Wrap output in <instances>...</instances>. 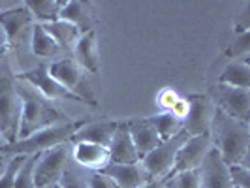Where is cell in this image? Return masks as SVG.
Instances as JSON below:
<instances>
[{
	"mask_svg": "<svg viewBox=\"0 0 250 188\" xmlns=\"http://www.w3.org/2000/svg\"><path fill=\"white\" fill-rule=\"evenodd\" d=\"M0 25L8 38V57L12 53L10 63L15 64V74H25L28 70L40 66L36 57L30 49V38H32V26L34 17L25 4L15 6L10 10L0 12Z\"/></svg>",
	"mask_w": 250,
	"mask_h": 188,
	"instance_id": "6da1fadb",
	"label": "cell"
},
{
	"mask_svg": "<svg viewBox=\"0 0 250 188\" xmlns=\"http://www.w3.org/2000/svg\"><path fill=\"white\" fill-rule=\"evenodd\" d=\"M15 88H17V94L21 98L19 139L28 138L30 134H34L42 128L68 121L66 113L55 102L47 100L40 90H36L19 75H15Z\"/></svg>",
	"mask_w": 250,
	"mask_h": 188,
	"instance_id": "7a4b0ae2",
	"label": "cell"
},
{
	"mask_svg": "<svg viewBox=\"0 0 250 188\" xmlns=\"http://www.w3.org/2000/svg\"><path fill=\"white\" fill-rule=\"evenodd\" d=\"M209 136L213 147L224 158L228 166L243 164L249 166V147H250V128L249 123L237 121L222 109H214Z\"/></svg>",
	"mask_w": 250,
	"mask_h": 188,
	"instance_id": "3957f363",
	"label": "cell"
},
{
	"mask_svg": "<svg viewBox=\"0 0 250 188\" xmlns=\"http://www.w3.org/2000/svg\"><path fill=\"white\" fill-rule=\"evenodd\" d=\"M83 123H75V121H64L57 123L47 128H42L34 134H30L28 138L17 139L13 143H4L0 147V154L12 158V156H30V154H40L45 150L59 147L62 143H70L74 138L75 130Z\"/></svg>",
	"mask_w": 250,
	"mask_h": 188,
	"instance_id": "277c9868",
	"label": "cell"
},
{
	"mask_svg": "<svg viewBox=\"0 0 250 188\" xmlns=\"http://www.w3.org/2000/svg\"><path fill=\"white\" fill-rule=\"evenodd\" d=\"M15 70L10 57L0 61V138L6 143L19 139L21 98L15 88Z\"/></svg>",
	"mask_w": 250,
	"mask_h": 188,
	"instance_id": "5b68a950",
	"label": "cell"
},
{
	"mask_svg": "<svg viewBox=\"0 0 250 188\" xmlns=\"http://www.w3.org/2000/svg\"><path fill=\"white\" fill-rule=\"evenodd\" d=\"M47 70L53 79H57L66 90H70L74 96H77L81 104H88L92 107H98V102L94 96V87L90 81V75L75 63L72 57L61 59L55 63L47 64Z\"/></svg>",
	"mask_w": 250,
	"mask_h": 188,
	"instance_id": "8992f818",
	"label": "cell"
},
{
	"mask_svg": "<svg viewBox=\"0 0 250 188\" xmlns=\"http://www.w3.org/2000/svg\"><path fill=\"white\" fill-rule=\"evenodd\" d=\"M188 139L187 132H179L173 138L164 139L160 141V145L154 150H150L147 156H143L139 162L143 166V169L147 171L149 179L152 181H166L171 175L173 166H175V158L179 149L183 147V143Z\"/></svg>",
	"mask_w": 250,
	"mask_h": 188,
	"instance_id": "52a82bcc",
	"label": "cell"
},
{
	"mask_svg": "<svg viewBox=\"0 0 250 188\" xmlns=\"http://www.w3.org/2000/svg\"><path fill=\"white\" fill-rule=\"evenodd\" d=\"M70 160H72V141L53 147L45 152H40L36 158V166H34L36 188L59 183Z\"/></svg>",
	"mask_w": 250,
	"mask_h": 188,
	"instance_id": "ba28073f",
	"label": "cell"
},
{
	"mask_svg": "<svg viewBox=\"0 0 250 188\" xmlns=\"http://www.w3.org/2000/svg\"><path fill=\"white\" fill-rule=\"evenodd\" d=\"M209 98L213 100L214 107L222 109L226 115L249 123L250 117V90L249 88L239 87H228L222 83H216L211 87Z\"/></svg>",
	"mask_w": 250,
	"mask_h": 188,
	"instance_id": "9c48e42d",
	"label": "cell"
},
{
	"mask_svg": "<svg viewBox=\"0 0 250 188\" xmlns=\"http://www.w3.org/2000/svg\"><path fill=\"white\" fill-rule=\"evenodd\" d=\"M188 113L183 121V132L188 136H203L209 134L211 130V121L214 115V104L209 96L205 94H192L187 98Z\"/></svg>",
	"mask_w": 250,
	"mask_h": 188,
	"instance_id": "30bf717a",
	"label": "cell"
},
{
	"mask_svg": "<svg viewBox=\"0 0 250 188\" xmlns=\"http://www.w3.org/2000/svg\"><path fill=\"white\" fill-rule=\"evenodd\" d=\"M19 77H23L26 83H30L32 87L40 90L47 100L51 102H57L59 100H70V102H77V104H81V100L74 96L70 90H66V88L57 81V79H53L49 74V70H47V64H40L36 68H32V70H28L25 74H17Z\"/></svg>",
	"mask_w": 250,
	"mask_h": 188,
	"instance_id": "8fae6325",
	"label": "cell"
},
{
	"mask_svg": "<svg viewBox=\"0 0 250 188\" xmlns=\"http://www.w3.org/2000/svg\"><path fill=\"white\" fill-rule=\"evenodd\" d=\"M213 149V141L209 134L203 136H188V139L183 143V147L179 149L173 166V173L179 171H190V169H200L201 162L205 160L207 152Z\"/></svg>",
	"mask_w": 250,
	"mask_h": 188,
	"instance_id": "7c38bea8",
	"label": "cell"
},
{
	"mask_svg": "<svg viewBox=\"0 0 250 188\" xmlns=\"http://www.w3.org/2000/svg\"><path fill=\"white\" fill-rule=\"evenodd\" d=\"M201 188H233L229 179V166L224 162L220 152L211 149L200 166Z\"/></svg>",
	"mask_w": 250,
	"mask_h": 188,
	"instance_id": "4fadbf2b",
	"label": "cell"
},
{
	"mask_svg": "<svg viewBox=\"0 0 250 188\" xmlns=\"http://www.w3.org/2000/svg\"><path fill=\"white\" fill-rule=\"evenodd\" d=\"M30 49L40 64H51L55 61H61V59H68V53L53 40V36L40 23H34L32 26Z\"/></svg>",
	"mask_w": 250,
	"mask_h": 188,
	"instance_id": "5bb4252c",
	"label": "cell"
},
{
	"mask_svg": "<svg viewBox=\"0 0 250 188\" xmlns=\"http://www.w3.org/2000/svg\"><path fill=\"white\" fill-rule=\"evenodd\" d=\"M72 59L88 75H100V51H98V42H96L94 30H88L79 36L72 49Z\"/></svg>",
	"mask_w": 250,
	"mask_h": 188,
	"instance_id": "9a60e30c",
	"label": "cell"
},
{
	"mask_svg": "<svg viewBox=\"0 0 250 188\" xmlns=\"http://www.w3.org/2000/svg\"><path fill=\"white\" fill-rule=\"evenodd\" d=\"M72 160L87 171H102L109 164V150L104 145L79 141L72 143Z\"/></svg>",
	"mask_w": 250,
	"mask_h": 188,
	"instance_id": "2e32d148",
	"label": "cell"
},
{
	"mask_svg": "<svg viewBox=\"0 0 250 188\" xmlns=\"http://www.w3.org/2000/svg\"><path fill=\"white\" fill-rule=\"evenodd\" d=\"M104 175H107L119 188H139L150 181L147 171L143 169L141 162L136 164H107L102 169Z\"/></svg>",
	"mask_w": 250,
	"mask_h": 188,
	"instance_id": "e0dca14e",
	"label": "cell"
},
{
	"mask_svg": "<svg viewBox=\"0 0 250 188\" xmlns=\"http://www.w3.org/2000/svg\"><path fill=\"white\" fill-rule=\"evenodd\" d=\"M128 126V132H130V138L134 141V147L138 150L139 160L143 156H147L150 150H154L160 145V136L156 132L154 125L150 123L149 119H132L126 123Z\"/></svg>",
	"mask_w": 250,
	"mask_h": 188,
	"instance_id": "ac0fdd59",
	"label": "cell"
},
{
	"mask_svg": "<svg viewBox=\"0 0 250 188\" xmlns=\"http://www.w3.org/2000/svg\"><path fill=\"white\" fill-rule=\"evenodd\" d=\"M109 150V164H136L139 162L138 150L134 147V141L130 138L126 123H119L111 141L107 145Z\"/></svg>",
	"mask_w": 250,
	"mask_h": 188,
	"instance_id": "d6986e66",
	"label": "cell"
},
{
	"mask_svg": "<svg viewBox=\"0 0 250 188\" xmlns=\"http://www.w3.org/2000/svg\"><path fill=\"white\" fill-rule=\"evenodd\" d=\"M59 19L74 25L79 30V34L94 30V23H96L94 21V13L90 10V4L88 2H79V0L62 2L61 12H59Z\"/></svg>",
	"mask_w": 250,
	"mask_h": 188,
	"instance_id": "ffe728a7",
	"label": "cell"
},
{
	"mask_svg": "<svg viewBox=\"0 0 250 188\" xmlns=\"http://www.w3.org/2000/svg\"><path fill=\"white\" fill-rule=\"evenodd\" d=\"M119 123L113 121H102V123H87L81 125L75 130L72 143H79V141H87V143H96V145H104L107 147L111 141L113 134L117 130Z\"/></svg>",
	"mask_w": 250,
	"mask_h": 188,
	"instance_id": "44dd1931",
	"label": "cell"
},
{
	"mask_svg": "<svg viewBox=\"0 0 250 188\" xmlns=\"http://www.w3.org/2000/svg\"><path fill=\"white\" fill-rule=\"evenodd\" d=\"M40 25L49 32L51 36H53V40H55V42H57L68 55L72 53L75 42H77L79 36H81L79 30H77L74 25H70V23H66V21H61V19L51 21V23H40Z\"/></svg>",
	"mask_w": 250,
	"mask_h": 188,
	"instance_id": "7402d4cb",
	"label": "cell"
},
{
	"mask_svg": "<svg viewBox=\"0 0 250 188\" xmlns=\"http://www.w3.org/2000/svg\"><path fill=\"white\" fill-rule=\"evenodd\" d=\"M228 87H239V88H249L250 87V68L245 61H233L228 66H224L222 74L218 75V81Z\"/></svg>",
	"mask_w": 250,
	"mask_h": 188,
	"instance_id": "603a6c76",
	"label": "cell"
},
{
	"mask_svg": "<svg viewBox=\"0 0 250 188\" xmlns=\"http://www.w3.org/2000/svg\"><path fill=\"white\" fill-rule=\"evenodd\" d=\"M25 6L30 10L32 17L38 19V23H51L59 19V12L62 2L59 0H28Z\"/></svg>",
	"mask_w": 250,
	"mask_h": 188,
	"instance_id": "cb8c5ba5",
	"label": "cell"
},
{
	"mask_svg": "<svg viewBox=\"0 0 250 188\" xmlns=\"http://www.w3.org/2000/svg\"><path fill=\"white\" fill-rule=\"evenodd\" d=\"M149 121L154 125V128H156V132H158V136H160L162 141L164 139L173 138L175 134H179L183 130V121L177 119L175 115L169 111H162L158 113V115H152V117H149Z\"/></svg>",
	"mask_w": 250,
	"mask_h": 188,
	"instance_id": "d4e9b609",
	"label": "cell"
},
{
	"mask_svg": "<svg viewBox=\"0 0 250 188\" xmlns=\"http://www.w3.org/2000/svg\"><path fill=\"white\" fill-rule=\"evenodd\" d=\"M88 173L90 171H87L85 167H81L74 160H70L59 185H61V188H88Z\"/></svg>",
	"mask_w": 250,
	"mask_h": 188,
	"instance_id": "484cf974",
	"label": "cell"
},
{
	"mask_svg": "<svg viewBox=\"0 0 250 188\" xmlns=\"http://www.w3.org/2000/svg\"><path fill=\"white\" fill-rule=\"evenodd\" d=\"M164 183H166V188H201L200 169L173 173V175L167 177Z\"/></svg>",
	"mask_w": 250,
	"mask_h": 188,
	"instance_id": "4316f807",
	"label": "cell"
},
{
	"mask_svg": "<svg viewBox=\"0 0 250 188\" xmlns=\"http://www.w3.org/2000/svg\"><path fill=\"white\" fill-rule=\"evenodd\" d=\"M38 154H30L25 156V160L21 164L17 177H15V187L13 188H36L34 183V166H36Z\"/></svg>",
	"mask_w": 250,
	"mask_h": 188,
	"instance_id": "83f0119b",
	"label": "cell"
},
{
	"mask_svg": "<svg viewBox=\"0 0 250 188\" xmlns=\"http://www.w3.org/2000/svg\"><path fill=\"white\" fill-rule=\"evenodd\" d=\"M25 160V156H12L8 160V166L4 169V173L0 177V188H13L15 187V177L21 167V164Z\"/></svg>",
	"mask_w": 250,
	"mask_h": 188,
	"instance_id": "f1b7e54d",
	"label": "cell"
},
{
	"mask_svg": "<svg viewBox=\"0 0 250 188\" xmlns=\"http://www.w3.org/2000/svg\"><path fill=\"white\" fill-rule=\"evenodd\" d=\"M229 179H231L233 188H250L249 166H243V164L229 166Z\"/></svg>",
	"mask_w": 250,
	"mask_h": 188,
	"instance_id": "f546056e",
	"label": "cell"
},
{
	"mask_svg": "<svg viewBox=\"0 0 250 188\" xmlns=\"http://www.w3.org/2000/svg\"><path fill=\"white\" fill-rule=\"evenodd\" d=\"M179 100H181V96L177 94L173 88H164L162 92L158 94V98H156V104H158L160 107H164L166 111H171Z\"/></svg>",
	"mask_w": 250,
	"mask_h": 188,
	"instance_id": "4dcf8cb0",
	"label": "cell"
},
{
	"mask_svg": "<svg viewBox=\"0 0 250 188\" xmlns=\"http://www.w3.org/2000/svg\"><path fill=\"white\" fill-rule=\"evenodd\" d=\"M88 188H119L107 175L102 171H90L88 173Z\"/></svg>",
	"mask_w": 250,
	"mask_h": 188,
	"instance_id": "1f68e13d",
	"label": "cell"
},
{
	"mask_svg": "<svg viewBox=\"0 0 250 188\" xmlns=\"http://www.w3.org/2000/svg\"><path fill=\"white\" fill-rule=\"evenodd\" d=\"M250 34H249V30H245L241 36L237 38V42H235V45H233V53L235 55H249V47H250Z\"/></svg>",
	"mask_w": 250,
	"mask_h": 188,
	"instance_id": "d6a6232c",
	"label": "cell"
},
{
	"mask_svg": "<svg viewBox=\"0 0 250 188\" xmlns=\"http://www.w3.org/2000/svg\"><path fill=\"white\" fill-rule=\"evenodd\" d=\"M8 57V38H6V32L0 25V61Z\"/></svg>",
	"mask_w": 250,
	"mask_h": 188,
	"instance_id": "836d02e7",
	"label": "cell"
},
{
	"mask_svg": "<svg viewBox=\"0 0 250 188\" xmlns=\"http://www.w3.org/2000/svg\"><path fill=\"white\" fill-rule=\"evenodd\" d=\"M139 188H166V183H164V181H152V179H150V181H147L145 185H141Z\"/></svg>",
	"mask_w": 250,
	"mask_h": 188,
	"instance_id": "e575fe53",
	"label": "cell"
},
{
	"mask_svg": "<svg viewBox=\"0 0 250 188\" xmlns=\"http://www.w3.org/2000/svg\"><path fill=\"white\" fill-rule=\"evenodd\" d=\"M8 156H4V154H0V177H2V173H4V169H6V166H8Z\"/></svg>",
	"mask_w": 250,
	"mask_h": 188,
	"instance_id": "d590c367",
	"label": "cell"
},
{
	"mask_svg": "<svg viewBox=\"0 0 250 188\" xmlns=\"http://www.w3.org/2000/svg\"><path fill=\"white\" fill-rule=\"evenodd\" d=\"M40 188H61V185L55 183V185H45V187H40Z\"/></svg>",
	"mask_w": 250,
	"mask_h": 188,
	"instance_id": "8d00e7d4",
	"label": "cell"
},
{
	"mask_svg": "<svg viewBox=\"0 0 250 188\" xmlns=\"http://www.w3.org/2000/svg\"><path fill=\"white\" fill-rule=\"evenodd\" d=\"M4 143H6V141H4V139L0 138V147H2V145H4Z\"/></svg>",
	"mask_w": 250,
	"mask_h": 188,
	"instance_id": "74e56055",
	"label": "cell"
}]
</instances>
